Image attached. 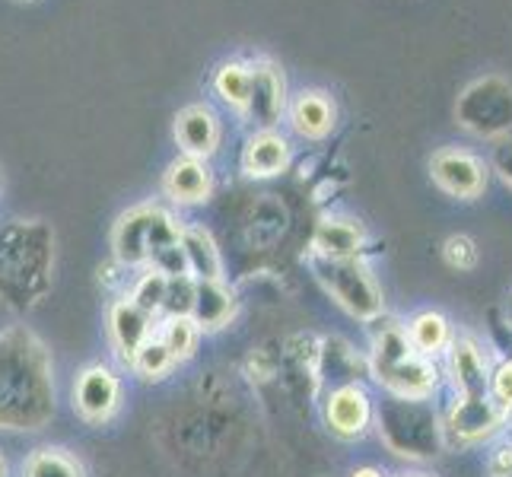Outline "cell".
Returning a JSON list of instances; mask_svg holds the SVG:
<instances>
[{
    "label": "cell",
    "instance_id": "cell-22",
    "mask_svg": "<svg viewBox=\"0 0 512 477\" xmlns=\"http://www.w3.org/2000/svg\"><path fill=\"white\" fill-rule=\"evenodd\" d=\"M26 477H86L83 465L64 449H39L26 458L23 465Z\"/></svg>",
    "mask_w": 512,
    "mask_h": 477
},
{
    "label": "cell",
    "instance_id": "cell-29",
    "mask_svg": "<svg viewBox=\"0 0 512 477\" xmlns=\"http://www.w3.org/2000/svg\"><path fill=\"white\" fill-rule=\"evenodd\" d=\"M490 398L503 414L512 411V360H506L497 373H490Z\"/></svg>",
    "mask_w": 512,
    "mask_h": 477
},
{
    "label": "cell",
    "instance_id": "cell-4",
    "mask_svg": "<svg viewBox=\"0 0 512 477\" xmlns=\"http://www.w3.org/2000/svg\"><path fill=\"white\" fill-rule=\"evenodd\" d=\"M312 271L322 280V287L334 296V303L344 306L350 315L363 318H376L382 312V290L373 280L360 258H312Z\"/></svg>",
    "mask_w": 512,
    "mask_h": 477
},
{
    "label": "cell",
    "instance_id": "cell-7",
    "mask_svg": "<svg viewBox=\"0 0 512 477\" xmlns=\"http://www.w3.org/2000/svg\"><path fill=\"white\" fill-rule=\"evenodd\" d=\"M325 420L338 439H360L369 430V420H373V401H369L366 388L357 382L334 388L325 404Z\"/></svg>",
    "mask_w": 512,
    "mask_h": 477
},
{
    "label": "cell",
    "instance_id": "cell-35",
    "mask_svg": "<svg viewBox=\"0 0 512 477\" xmlns=\"http://www.w3.org/2000/svg\"><path fill=\"white\" fill-rule=\"evenodd\" d=\"M23 4H29V0H23Z\"/></svg>",
    "mask_w": 512,
    "mask_h": 477
},
{
    "label": "cell",
    "instance_id": "cell-3",
    "mask_svg": "<svg viewBox=\"0 0 512 477\" xmlns=\"http://www.w3.org/2000/svg\"><path fill=\"white\" fill-rule=\"evenodd\" d=\"M379 430L385 446L404 458H433L443 446V427L427 398L392 395L379 411Z\"/></svg>",
    "mask_w": 512,
    "mask_h": 477
},
{
    "label": "cell",
    "instance_id": "cell-32",
    "mask_svg": "<svg viewBox=\"0 0 512 477\" xmlns=\"http://www.w3.org/2000/svg\"><path fill=\"white\" fill-rule=\"evenodd\" d=\"M350 477H385V474L376 471V468H360V471H353Z\"/></svg>",
    "mask_w": 512,
    "mask_h": 477
},
{
    "label": "cell",
    "instance_id": "cell-12",
    "mask_svg": "<svg viewBox=\"0 0 512 477\" xmlns=\"http://www.w3.org/2000/svg\"><path fill=\"white\" fill-rule=\"evenodd\" d=\"M175 140L185 150V156L194 159H207L220 144V125L217 115L207 109V105H188L175 118Z\"/></svg>",
    "mask_w": 512,
    "mask_h": 477
},
{
    "label": "cell",
    "instance_id": "cell-16",
    "mask_svg": "<svg viewBox=\"0 0 512 477\" xmlns=\"http://www.w3.org/2000/svg\"><path fill=\"white\" fill-rule=\"evenodd\" d=\"M166 194L172 201L179 204H198L204 201L210 188H214V179H210V169L204 166V159H194V156H182L166 169Z\"/></svg>",
    "mask_w": 512,
    "mask_h": 477
},
{
    "label": "cell",
    "instance_id": "cell-19",
    "mask_svg": "<svg viewBox=\"0 0 512 477\" xmlns=\"http://www.w3.org/2000/svg\"><path fill=\"white\" fill-rule=\"evenodd\" d=\"M233 315V293H229L220 280H198V290H194V309H191V322L198 328H223Z\"/></svg>",
    "mask_w": 512,
    "mask_h": 477
},
{
    "label": "cell",
    "instance_id": "cell-20",
    "mask_svg": "<svg viewBox=\"0 0 512 477\" xmlns=\"http://www.w3.org/2000/svg\"><path fill=\"white\" fill-rule=\"evenodd\" d=\"M182 249L188 258V271L198 280H220L223 277V261L214 239L201 226H182Z\"/></svg>",
    "mask_w": 512,
    "mask_h": 477
},
{
    "label": "cell",
    "instance_id": "cell-11",
    "mask_svg": "<svg viewBox=\"0 0 512 477\" xmlns=\"http://www.w3.org/2000/svg\"><path fill=\"white\" fill-rule=\"evenodd\" d=\"M449 373L455 385V398H487L490 395V369L478 344L458 341L449 353Z\"/></svg>",
    "mask_w": 512,
    "mask_h": 477
},
{
    "label": "cell",
    "instance_id": "cell-30",
    "mask_svg": "<svg viewBox=\"0 0 512 477\" xmlns=\"http://www.w3.org/2000/svg\"><path fill=\"white\" fill-rule=\"evenodd\" d=\"M493 166H497L500 179L512 188V144L497 147V153H493Z\"/></svg>",
    "mask_w": 512,
    "mask_h": 477
},
{
    "label": "cell",
    "instance_id": "cell-18",
    "mask_svg": "<svg viewBox=\"0 0 512 477\" xmlns=\"http://www.w3.org/2000/svg\"><path fill=\"white\" fill-rule=\"evenodd\" d=\"M319 258H357L363 249V229L353 220H322L312 236Z\"/></svg>",
    "mask_w": 512,
    "mask_h": 477
},
{
    "label": "cell",
    "instance_id": "cell-13",
    "mask_svg": "<svg viewBox=\"0 0 512 477\" xmlns=\"http://www.w3.org/2000/svg\"><path fill=\"white\" fill-rule=\"evenodd\" d=\"M156 214H160V207L140 204L118 220L112 233V245L121 264H147V242H150V226Z\"/></svg>",
    "mask_w": 512,
    "mask_h": 477
},
{
    "label": "cell",
    "instance_id": "cell-1",
    "mask_svg": "<svg viewBox=\"0 0 512 477\" xmlns=\"http://www.w3.org/2000/svg\"><path fill=\"white\" fill-rule=\"evenodd\" d=\"M55 411L42 347L29 331L0 334V427L39 430Z\"/></svg>",
    "mask_w": 512,
    "mask_h": 477
},
{
    "label": "cell",
    "instance_id": "cell-28",
    "mask_svg": "<svg viewBox=\"0 0 512 477\" xmlns=\"http://www.w3.org/2000/svg\"><path fill=\"white\" fill-rule=\"evenodd\" d=\"M443 255H446V261L452 264L455 271H471L474 264H478V249H474V242L468 236H452V239H446Z\"/></svg>",
    "mask_w": 512,
    "mask_h": 477
},
{
    "label": "cell",
    "instance_id": "cell-21",
    "mask_svg": "<svg viewBox=\"0 0 512 477\" xmlns=\"http://www.w3.org/2000/svg\"><path fill=\"white\" fill-rule=\"evenodd\" d=\"M408 341L417 353H423V357H439L446 347H452V328L446 322V315H439V312H420L411 318V325H408Z\"/></svg>",
    "mask_w": 512,
    "mask_h": 477
},
{
    "label": "cell",
    "instance_id": "cell-24",
    "mask_svg": "<svg viewBox=\"0 0 512 477\" xmlns=\"http://www.w3.org/2000/svg\"><path fill=\"white\" fill-rule=\"evenodd\" d=\"M160 341L172 353V360H185V357H191L194 344H198V325H194L191 318H175V315H169L166 322H163Z\"/></svg>",
    "mask_w": 512,
    "mask_h": 477
},
{
    "label": "cell",
    "instance_id": "cell-9",
    "mask_svg": "<svg viewBox=\"0 0 512 477\" xmlns=\"http://www.w3.org/2000/svg\"><path fill=\"white\" fill-rule=\"evenodd\" d=\"M252 90H249V105H245V115L255 118L258 125L268 131L274 128V121L284 115V74L280 67L271 61H255L252 67Z\"/></svg>",
    "mask_w": 512,
    "mask_h": 477
},
{
    "label": "cell",
    "instance_id": "cell-27",
    "mask_svg": "<svg viewBox=\"0 0 512 477\" xmlns=\"http://www.w3.org/2000/svg\"><path fill=\"white\" fill-rule=\"evenodd\" d=\"M194 290H198V280L191 274H179V277H169L166 284V312L175 318H191L194 309Z\"/></svg>",
    "mask_w": 512,
    "mask_h": 477
},
{
    "label": "cell",
    "instance_id": "cell-10",
    "mask_svg": "<svg viewBox=\"0 0 512 477\" xmlns=\"http://www.w3.org/2000/svg\"><path fill=\"white\" fill-rule=\"evenodd\" d=\"M506 414L497 408V401L490 395L487 398H455L452 411H449V430L455 439L462 443H481L490 433L500 430V423Z\"/></svg>",
    "mask_w": 512,
    "mask_h": 477
},
{
    "label": "cell",
    "instance_id": "cell-34",
    "mask_svg": "<svg viewBox=\"0 0 512 477\" xmlns=\"http://www.w3.org/2000/svg\"><path fill=\"white\" fill-rule=\"evenodd\" d=\"M404 477H427V474H404Z\"/></svg>",
    "mask_w": 512,
    "mask_h": 477
},
{
    "label": "cell",
    "instance_id": "cell-23",
    "mask_svg": "<svg viewBox=\"0 0 512 477\" xmlns=\"http://www.w3.org/2000/svg\"><path fill=\"white\" fill-rule=\"evenodd\" d=\"M214 90L226 105H233V109L245 112V105H249V90H252V70L245 64H239V61L223 64L217 70V77H214Z\"/></svg>",
    "mask_w": 512,
    "mask_h": 477
},
{
    "label": "cell",
    "instance_id": "cell-6",
    "mask_svg": "<svg viewBox=\"0 0 512 477\" xmlns=\"http://www.w3.org/2000/svg\"><path fill=\"white\" fill-rule=\"evenodd\" d=\"M430 175L433 182L443 188L446 194L458 201H474L481 198V191L487 188V169L474 153L462 147H443L436 150L430 159Z\"/></svg>",
    "mask_w": 512,
    "mask_h": 477
},
{
    "label": "cell",
    "instance_id": "cell-31",
    "mask_svg": "<svg viewBox=\"0 0 512 477\" xmlns=\"http://www.w3.org/2000/svg\"><path fill=\"white\" fill-rule=\"evenodd\" d=\"M490 468L497 477H512V446H500L497 455H493Z\"/></svg>",
    "mask_w": 512,
    "mask_h": 477
},
{
    "label": "cell",
    "instance_id": "cell-14",
    "mask_svg": "<svg viewBox=\"0 0 512 477\" xmlns=\"http://www.w3.org/2000/svg\"><path fill=\"white\" fill-rule=\"evenodd\" d=\"M153 315H147L144 309H137L131 299H118L109 315V328H112V341L118 347V353L128 363L134 360V353L144 347L153 338Z\"/></svg>",
    "mask_w": 512,
    "mask_h": 477
},
{
    "label": "cell",
    "instance_id": "cell-5",
    "mask_svg": "<svg viewBox=\"0 0 512 477\" xmlns=\"http://www.w3.org/2000/svg\"><path fill=\"white\" fill-rule=\"evenodd\" d=\"M455 118L474 137H503L512 131V83L503 77H481L455 102Z\"/></svg>",
    "mask_w": 512,
    "mask_h": 477
},
{
    "label": "cell",
    "instance_id": "cell-25",
    "mask_svg": "<svg viewBox=\"0 0 512 477\" xmlns=\"http://www.w3.org/2000/svg\"><path fill=\"white\" fill-rule=\"evenodd\" d=\"M166 284L169 277L160 274V271H147L144 277L137 280V287L131 293V303L137 309H144L147 315H156L163 306H166Z\"/></svg>",
    "mask_w": 512,
    "mask_h": 477
},
{
    "label": "cell",
    "instance_id": "cell-8",
    "mask_svg": "<svg viewBox=\"0 0 512 477\" xmlns=\"http://www.w3.org/2000/svg\"><path fill=\"white\" fill-rule=\"evenodd\" d=\"M118 401H121V382L112 369L90 366L86 373H80L74 385V404L86 420L93 423L109 420L118 411Z\"/></svg>",
    "mask_w": 512,
    "mask_h": 477
},
{
    "label": "cell",
    "instance_id": "cell-33",
    "mask_svg": "<svg viewBox=\"0 0 512 477\" xmlns=\"http://www.w3.org/2000/svg\"><path fill=\"white\" fill-rule=\"evenodd\" d=\"M0 477H7V462L0 458Z\"/></svg>",
    "mask_w": 512,
    "mask_h": 477
},
{
    "label": "cell",
    "instance_id": "cell-26",
    "mask_svg": "<svg viewBox=\"0 0 512 477\" xmlns=\"http://www.w3.org/2000/svg\"><path fill=\"white\" fill-rule=\"evenodd\" d=\"M172 363H175V360H172V353L163 347L160 338H150L144 347H140V350L134 353V360H131V366L137 369L140 376H147V379H160V376H166Z\"/></svg>",
    "mask_w": 512,
    "mask_h": 477
},
{
    "label": "cell",
    "instance_id": "cell-15",
    "mask_svg": "<svg viewBox=\"0 0 512 477\" xmlns=\"http://www.w3.org/2000/svg\"><path fill=\"white\" fill-rule=\"evenodd\" d=\"M287 163H290V144L271 128L249 137V144L242 150V169L252 179H268V175L284 172Z\"/></svg>",
    "mask_w": 512,
    "mask_h": 477
},
{
    "label": "cell",
    "instance_id": "cell-2",
    "mask_svg": "<svg viewBox=\"0 0 512 477\" xmlns=\"http://www.w3.org/2000/svg\"><path fill=\"white\" fill-rule=\"evenodd\" d=\"M373 373L398 398H430L436 388V366L417 353L401 328H385L373 344Z\"/></svg>",
    "mask_w": 512,
    "mask_h": 477
},
{
    "label": "cell",
    "instance_id": "cell-17",
    "mask_svg": "<svg viewBox=\"0 0 512 477\" xmlns=\"http://www.w3.org/2000/svg\"><path fill=\"white\" fill-rule=\"evenodd\" d=\"M290 125L299 137L309 140L325 137L334 128V102L319 90L299 93L296 102L290 105Z\"/></svg>",
    "mask_w": 512,
    "mask_h": 477
}]
</instances>
